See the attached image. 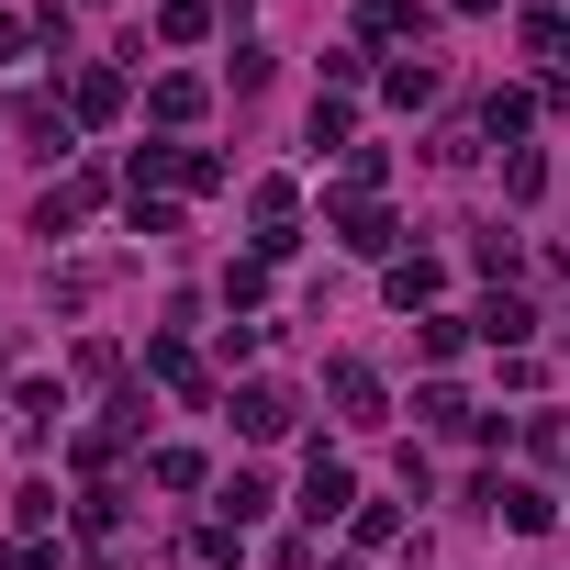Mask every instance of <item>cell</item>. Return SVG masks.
Returning a JSON list of instances; mask_svg holds the SVG:
<instances>
[{
  "mask_svg": "<svg viewBox=\"0 0 570 570\" xmlns=\"http://www.w3.org/2000/svg\"><path fill=\"white\" fill-rule=\"evenodd\" d=\"M90 202H101V179H57V190L35 202V235H68V224H79Z\"/></svg>",
  "mask_w": 570,
  "mask_h": 570,
  "instance_id": "cell-4",
  "label": "cell"
},
{
  "mask_svg": "<svg viewBox=\"0 0 570 570\" xmlns=\"http://www.w3.org/2000/svg\"><path fill=\"white\" fill-rule=\"evenodd\" d=\"M235 425H246V436H279V425H292V392H279V381H246V392H235Z\"/></svg>",
  "mask_w": 570,
  "mask_h": 570,
  "instance_id": "cell-3",
  "label": "cell"
},
{
  "mask_svg": "<svg viewBox=\"0 0 570 570\" xmlns=\"http://www.w3.org/2000/svg\"><path fill=\"white\" fill-rule=\"evenodd\" d=\"M224 514H235V525H246V514H268V481H257V470H235V481H224Z\"/></svg>",
  "mask_w": 570,
  "mask_h": 570,
  "instance_id": "cell-15",
  "label": "cell"
},
{
  "mask_svg": "<svg viewBox=\"0 0 570 570\" xmlns=\"http://www.w3.org/2000/svg\"><path fill=\"white\" fill-rule=\"evenodd\" d=\"M23 146H35V157H68V112H57V101H23Z\"/></svg>",
  "mask_w": 570,
  "mask_h": 570,
  "instance_id": "cell-7",
  "label": "cell"
},
{
  "mask_svg": "<svg viewBox=\"0 0 570 570\" xmlns=\"http://www.w3.org/2000/svg\"><path fill=\"white\" fill-rule=\"evenodd\" d=\"M436 279H448L436 257H403V268H392V303H403V314H414V303H436Z\"/></svg>",
  "mask_w": 570,
  "mask_h": 570,
  "instance_id": "cell-9",
  "label": "cell"
},
{
  "mask_svg": "<svg viewBox=\"0 0 570 570\" xmlns=\"http://www.w3.org/2000/svg\"><path fill=\"white\" fill-rule=\"evenodd\" d=\"M79 112H90V124H112V112H124V79H112V68H90V79H79Z\"/></svg>",
  "mask_w": 570,
  "mask_h": 570,
  "instance_id": "cell-12",
  "label": "cell"
},
{
  "mask_svg": "<svg viewBox=\"0 0 570 570\" xmlns=\"http://www.w3.org/2000/svg\"><path fill=\"white\" fill-rule=\"evenodd\" d=\"M347 503H358V481H347V459H325V448H314V481H303V514H314V525H336Z\"/></svg>",
  "mask_w": 570,
  "mask_h": 570,
  "instance_id": "cell-2",
  "label": "cell"
},
{
  "mask_svg": "<svg viewBox=\"0 0 570 570\" xmlns=\"http://www.w3.org/2000/svg\"><path fill=\"white\" fill-rule=\"evenodd\" d=\"M35 46V23H12V12H0V57H23Z\"/></svg>",
  "mask_w": 570,
  "mask_h": 570,
  "instance_id": "cell-17",
  "label": "cell"
},
{
  "mask_svg": "<svg viewBox=\"0 0 570 570\" xmlns=\"http://www.w3.org/2000/svg\"><path fill=\"white\" fill-rule=\"evenodd\" d=\"M57 414H68V403H57V381H23V425H35V436H57Z\"/></svg>",
  "mask_w": 570,
  "mask_h": 570,
  "instance_id": "cell-14",
  "label": "cell"
},
{
  "mask_svg": "<svg viewBox=\"0 0 570 570\" xmlns=\"http://www.w3.org/2000/svg\"><path fill=\"white\" fill-rule=\"evenodd\" d=\"M325 392L347 403V425H381V381H370L358 358H336V370H325Z\"/></svg>",
  "mask_w": 570,
  "mask_h": 570,
  "instance_id": "cell-5",
  "label": "cell"
},
{
  "mask_svg": "<svg viewBox=\"0 0 570 570\" xmlns=\"http://www.w3.org/2000/svg\"><path fill=\"white\" fill-rule=\"evenodd\" d=\"M336 246H358V257H381V246H392V213H381L370 190H347V202H336Z\"/></svg>",
  "mask_w": 570,
  "mask_h": 570,
  "instance_id": "cell-1",
  "label": "cell"
},
{
  "mask_svg": "<svg viewBox=\"0 0 570 570\" xmlns=\"http://www.w3.org/2000/svg\"><path fill=\"white\" fill-rule=\"evenodd\" d=\"M481 336H492V347H525V336H537V303H514V292H503V303L481 314Z\"/></svg>",
  "mask_w": 570,
  "mask_h": 570,
  "instance_id": "cell-8",
  "label": "cell"
},
{
  "mask_svg": "<svg viewBox=\"0 0 570 570\" xmlns=\"http://www.w3.org/2000/svg\"><path fill=\"white\" fill-rule=\"evenodd\" d=\"M414 414H425V425H448V436H470V425H481V414L459 403V381H425V392H414Z\"/></svg>",
  "mask_w": 570,
  "mask_h": 570,
  "instance_id": "cell-6",
  "label": "cell"
},
{
  "mask_svg": "<svg viewBox=\"0 0 570 570\" xmlns=\"http://www.w3.org/2000/svg\"><path fill=\"white\" fill-rule=\"evenodd\" d=\"M157 35H168V46H202V35H213V12H202V0H168Z\"/></svg>",
  "mask_w": 570,
  "mask_h": 570,
  "instance_id": "cell-11",
  "label": "cell"
},
{
  "mask_svg": "<svg viewBox=\"0 0 570 570\" xmlns=\"http://www.w3.org/2000/svg\"><path fill=\"white\" fill-rule=\"evenodd\" d=\"M146 112H157V124H190V112H202V79H157Z\"/></svg>",
  "mask_w": 570,
  "mask_h": 570,
  "instance_id": "cell-10",
  "label": "cell"
},
{
  "mask_svg": "<svg viewBox=\"0 0 570 570\" xmlns=\"http://www.w3.org/2000/svg\"><path fill=\"white\" fill-rule=\"evenodd\" d=\"M503 190H514V202H537V190H548V168H537V146H514V157H503Z\"/></svg>",
  "mask_w": 570,
  "mask_h": 570,
  "instance_id": "cell-13",
  "label": "cell"
},
{
  "mask_svg": "<svg viewBox=\"0 0 570 570\" xmlns=\"http://www.w3.org/2000/svg\"><path fill=\"white\" fill-rule=\"evenodd\" d=\"M358 35H414V0H370V12H358Z\"/></svg>",
  "mask_w": 570,
  "mask_h": 570,
  "instance_id": "cell-16",
  "label": "cell"
}]
</instances>
